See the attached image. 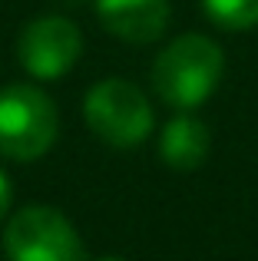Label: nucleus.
<instances>
[{
    "label": "nucleus",
    "instance_id": "f03ea898",
    "mask_svg": "<svg viewBox=\"0 0 258 261\" xmlns=\"http://www.w3.org/2000/svg\"><path fill=\"white\" fill-rule=\"evenodd\" d=\"M60 116L53 99L30 83L0 89V155L33 162L57 142Z\"/></svg>",
    "mask_w": 258,
    "mask_h": 261
},
{
    "label": "nucleus",
    "instance_id": "f257e3e1",
    "mask_svg": "<svg viewBox=\"0 0 258 261\" xmlns=\"http://www.w3.org/2000/svg\"><path fill=\"white\" fill-rule=\"evenodd\" d=\"M222 73H225L222 46L202 33H186L175 37L166 50H159L152 63V89L166 106L186 113L202 106L215 93Z\"/></svg>",
    "mask_w": 258,
    "mask_h": 261
},
{
    "label": "nucleus",
    "instance_id": "423d86ee",
    "mask_svg": "<svg viewBox=\"0 0 258 261\" xmlns=\"http://www.w3.org/2000/svg\"><path fill=\"white\" fill-rule=\"evenodd\" d=\"M96 17L126 43H152L169 27V0H96Z\"/></svg>",
    "mask_w": 258,
    "mask_h": 261
},
{
    "label": "nucleus",
    "instance_id": "7ed1b4c3",
    "mask_svg": "<svg viewBox=\"0 0 258 261\" xmlns=\"http://www.w3.org/2000/svg\"><path fill=\"white\" fill-rule=\"evenodd\" d=\"M86 126L96 139L116 149H133L152 133V106L146 93L129 80H103L83 99Z\"/></svg>",
    "mask_w": 258,
    "mask_h": 261
},
{
    "label": "nucleus",
    "instance_id": "9d476101",
    "mask_svg": "<svg viewBox=\"0 0 258 261\" xmlns=\"http://www.w3.org/2000/svg\"><path fill=\"white\" fill-rule=\"evenodd\" d=\"M99 261H123V258H116V255H110V258H99Z\"/></svg>",
    "mask_w": 258,
    "mask_h": 261
},
{
    "label": "nucleus",
    "instance_id": "20e7f679",
    "mask_svg": "<svg viewBox=\"0 0 258 261\" xmlns=\"http://www.w3.org/2000/svg\"><path fill=\"white\" fill-rule=\"evenodd\" d=\"M4 251L10 261H83L86 248L70 218L50 205H27L13 212L4 228Z\"/></svg>",
    "mask_w": 258,
    "mask_h": 261
},
{
    "label": "nucleus",
    "instance_id": "1a4fd4ad",
    "mask_svg": "<svg viewBox=\"0 0 258 261\" xmlns=\"http://www.w3.org/2000/svg\"><path fill=\"white\" fill-rule=\"evenodd\" d=\"M10 202H13V189H10V182H7V175L0 172V218L10 212Z\"/></svg>",
    "mask_w": 258,
    "mask_h": 261
},
{
    "label": "nucleus",
    "instance_id": "0eeeda50",
    "mask_svg": "<svg viewBox=\"0 0 258 261\" xmlns=\"http://www.w3.org/2000/svg\"><path fill=\"white\" fill-rule=\"evenodd\" d=\"M209 149H212V136H209L205 122L189 113L169 119L166 129L159 133V159L175 172L199 169L209 159Z\"/></svg>",
    "mask_w": 258,
    "mask_h": 261
},
{
    "label": "nucleus",
    "instance_id": "6e6552de",
    "mask_svg": "<svg viewBox=\"0 0 258 261\" xmlns=\"http://www.w3.org/2000/svg\"><path fill=\"white\" fill-rule=\"evenodd\" d=\"M202 10L222 30H252V27H258V0H202Z\"/></svg>",
    "mask_w": 258,
    "mask_h": 261
},
{
    "label": "nucleus",
    "instance_id": "39448f33",
    "mask_svg": "<svg viewBox=\"0 0 258 261\" xmlns=\"http://www.w3.org/2000/svg\"><path fill=\"white\" fill-rule=\"evenodd\" d=\"M83 53V33L76 23L57 13L37 17L23 27L17 40V57L23 70L37 80H60L76 66Z\"/></svg>",
    "mask_w": 258,
    "mask_h": 261
}]
</instances>
